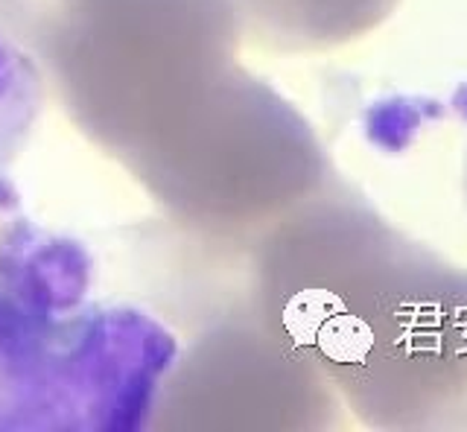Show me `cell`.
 <instances>
[{"label":"cell","instance_id":"52a82bcc","mask_svg":"<svg viewBox=\"0 0 467 432\" xmlns=\"http://www.w3.org/2000/svg\"><path fill=\"white\" fill-rule=\"evenodd\" d=\"M44 88L33 62L0 24V181L33 138Z\"/></svg>","mask_w":467,"mask_h":432},{"label":"cell","instance_id":"3957f363","mask_svg":"<svg viewBox=\"0 0 467 432\" xmlns=\"http://www.w3.org/2000/svg\"><path fill=\"white\" fill-rule=\"evenodd\" d=\"M79 240L26 216L0 181V432H138L179 354L140 307L94 295Z\"/></svg>","mask_w":467,"mask_h":432},{"label":"cell","instance_id":"7a4b0ae2","mask_svg":"<svg viewBox=\"0 0 467 432\" xmlns=\"http://www.w3.org/2000/svg\"><path fill=\"white\" fill-rule=\"evenodd\" d=\"M0 24L73 129L143 179L237 74L234 0H0Z\"/></svg>","mask_w":467,"mask_h":432},{"label":"cell","instance_id":"277c9868","mask_svg":"<svg viewBox=\"0 0 467 432\" xmlns=\"http://www.w3.org/2000/svg\"><path fill=\"white\" fill-rule=\"evenodd\" d=\"M304 114L240 67L211 120L138 184L179 231L243 240L333 176Z\"/></svg>","mask_w":467,"mask_h":432},{"label":"cell","instance_id":"ba28073f","mask_svg":"<svg viewBox=\"0 0 467 432\" xmlns=\"http://www.w3.org/2000/svg\"><path fill=\"white\" fill-rule=\"evenodd\" d=\"M464 190H467V167H464Z\"/></svg>","mask_w":467,"mask_h":432},{"label":"cell","instance_id":"8992f818","mask_svg":"<svg viewBox=\"0 0 467 432\" xmlns=\"http://www.w3.org/2000/svg\"><path fill=\"white\" fill-rule=\"evenodd\" d=\"M243 41L272 53H321L368 36L398 0H234Z\"/></svg>","mask_w":467,"mask_h":432},{"label":"cell","instance_id":"5b68a950","mask_svg":"<svg viewBox=\"0 0 467 432\" xmlns=\"http://www.w3.org/2000/svg\"><path fill=\"white\" fill-rule=\"evenodd\" d=\"M345 403L310 359L231 301H211L179 342L146 429L313 432L342 424Z\"/></svg>","mask_w":467,"mask_h":432},{"label":"cell","instance_id":"6da1fadb","mask_svg":"<svg viewBox=\"0 0 467 432\" xmlns=\"http://www.w3.org/2000/svg\"><path fill=\"white\" fill-rule=\"evenodd\" d=\"M196 240L225 269L211 301L310 359L362 427L467 429V269L398 231L339 172L252 237Z\"/></svg>","mask_w":467,"mask_h":432}]
</instances>
